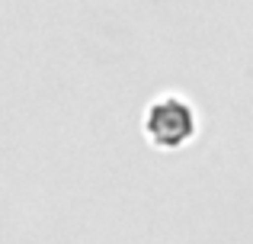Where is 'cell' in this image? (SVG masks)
I'll return each instance as SVG.
<instances>
[{"label":"cell","instance_id":"1","mask_svg":"<svg viewBox=\"0 0 253 244\" xmlns=\"http://www.w3.org/2000/svg\"><path fill=\"white\" fill-rule=\"evenodd\" d=\"M192 132V113L179 100H164L151 113V135L164 145H179Z\"/></svg>","mask_w":253,"mask_h":244}]
</instances>
